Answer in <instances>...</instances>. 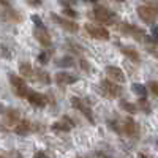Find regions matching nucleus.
I'll return each instance as SVG.
<instances>
[{"instance_id":"nucleus-32","label":"nucleus","mask_w":158,"mask_h":158,"mask_svg":"<svg viewBox=\"0 0 158 158\" xmlns=\"http://www.w3.org/2000/svg\"><path fill=\"white\" fill-rule=\"evenodd\" d=\"M43 155H46V153H43V152H38V153H35V156H43Z\"/></svg>"},{"instance_id":"nucleus-17","label":"nucleus","mask_w":158,"mask_h":158,"mask_svg":"<svg viewBox=\"0 0 158 158\" xmlns=\"http://www.w3.org/2000/svg\"><path fill=\"white\" fill-rule=\"evenodd\" d=\"M32 131V123H30V120H21L18 125H15V133L16 135H21V136H24V135H29Z\"/></svg>"},{"instance_id":"nucleus-4","label":"nucleus","mask_w":158,"mask_h":158,"mask_svg":"<svg viewBox=\"0 0 158 158\" xmlns=\"http://www.w3.org/2000/svg\"><path fill=\"white\" fill-rule=\"evenodd\" d=\"M101 90L104 92V95L109 98H118L123 94V89L120 87V84L112 81V79H103L101 81Z\"/></svg>"},{"instance_id":"nucleus-29","label":"nucleus","mask_w":158,"mask_h":158,"mask_svg":"<svg viewBox=\"0 0 158 158\" xmlns=\"http://www.w3.org/2000/svg\"><path fill=\"white\" fill-rule=\"evenodd\" d=\"M152 38H153L155 41L158 43V25H155V27L152 29Z\"/></svg>"},{"instance_id":"nucleus-12","label":"nucleus","mask_w":158,"mask_h":158,"mask_svg":"<svg viewBox=\"0 0 158 158\" xmlns=\"http://www.w3.org/2000/svg\"><path fill=\"white\" fill-rule=\"evenodd\" d=\"M106 74L109 79H112V81L118 82V84H123L127 81V76L125 73L118 68V67H112V65H109V67H106Z\"/></svg>"},{"instance_id":"nucleus-3","label":"nucleus","mask_w":158,"mask_h":158,"mask_svg":"<svg viewBox=\"0 0 158 158\" xmlns=\"http://www.w3.org/2000/svg\"><path fill=\"white\" fill-rule=\"evenodd\" d=\"M10 84H11L13 90H15V94L19 98H25V100H27V95H29L30 89L27 87V84H25V79L24 77H19L16 74H10Z\"/></svg>"},{"instance_id":"nucleus-21","label":"nucleus","mask_w":158,"mask_h":158,"mask_svg":"<svg viewBox=\"0 0 158 158\" xmlns=\"http://www.w3.org/2000/svg\"><path fill=\"white\" fill-rule=\"evenodd\" d=\"M120 108H122L125 112H128V114H136V112L139 111L138 104H133V103L125 101V100H120Z\"/></svg>"},{"instance_id":"nucleus-20","label":"nucleus","mask_w":158,"mask_h":158,"mask_svg":"<svg viewBox=\"0 0 158 158\" xmlns=\"http://www.w3.org/2000/svg\"><path fill=\"white\" fill-rule=\"evenodd\" d=\"M35 79L41 84H49L51 82V76L44 70H35Z\"/></svg>"},{"instance_id":"nucleus-22","label":"nucleus","mask_w":158,"mask_h":158,"mask_svg":"<svg viewBox=\"0 0 158 158\" xmlns=\"http://www.w3.org/2000/svg\"><path fill=\"white\" fill-rule=\"evenodd\" d=\"M131 90H133L139 98H146L147 97V87L142 85V84H133L131 85Z\"/></svg>"},{"instance_id":"nucleus-24","label":"nucleus","mask_w":158,"mask_h":158,"mask_svg":"<svg viewBox=\"0 0 158 158\" xmlns=\"http://www.w3.org/2000/svg\"><path fill=\"white\" fill-rule=\"evenodd\" d=\"M138 108H139V111H144V112H150V106H149V101H147V97L146 98H139V101H138Z\"/></svg>"},{"instance_id":"nucleus-35","label":"nucleus","mask_w":158,"mask_h":158,"mask_svg":"<svg viewBox=\"0 0 158 158\" xmlns=\"http://www.w3.org/2000/svg\"><path fill=\"white\" fill-rule=\"evenodd\" d=\"M156 144H158V141H156Z\"/></svg>"},{"instance_id":"nucleus-5","label":"nucleus","mask_w":158,"mask_h":158,"mask_svg":"<svg viewBox=\"0 0 158 158\" xmlns=\"http://www.w3.org/2000/svg\"><path fill=\"white\" fill-rule=\"evenodd\" d=\"M51 19L54 21L57 25H60L63 30H67V32H70V33H76V32L79 30V25H77V22L73 21V18L59 16V15H56V13H51Z\"/></svg>"},{"instance_id":"nucleus-28","label":"nucleus","mask_w":158,"mask_h":158,"mask_svg":"<svg viewBox=\"0 0 158 158\" xmlns=\"http://www.w3.org/2000/svg\"><path fill=\"white\" fill-rule=\"evenodd\" d=\"M79 63H81V67H82V70H84V71H90V65H89L84 59H81V62H79Z\"/></svg>"},{"instance_id":"nucleus-6","label":"nucleus","mask_w":158,"mask_h":158,"mask_svg":"<svg viewBox=\"0 0 158 158\" xmlns=\"http://www.w3.org/2000/svg\"><path fill=\"white\" fill-rule=\"evenodd\" d=\"M84 29L85 32L92 36V38H95V40H101V41H108L109 40V30L108 29H104L103 25H95V24H85L84 25Z\"/></svg>"},{"instance_id":"nucleus-33","label":"nucleus","mask_w":158,"mask_h":158,"mask_svg":"<svg viewBox=\"0 0 158 158\" xmlns=\"http://www.w3.org/2000/svg\"><path fill=\"white\" fill-rule=\"evenodd\" d=\"M89 2H92V3H97V2H98V0H89Z\"/></svg>"},{"instance_id":"nucleus-14","label":"nucleus","mask_w":158,"mask_h":158,"mask_svg":"<svg viewBox=\"0 0 158 158\" xmlns=\"http://www.w3.org/2000/svg\"><path fill=\"white\" fill-rule=\"evenodd\" d=\"M3 122L6 125H18L21 122V115H19V111L18 109H13V108H8L5 109L3 112Z\"/></svg>"},{"instance_id":"nucleus-31","label":"nucleus","mask_w":158,"mask_h":158,"mask_svg":"<svg viewBox=\"0 0 158 158\" xmlns=\"http://www.w3.org/2000/svg\"><path fill=\"white\" fill-rule=\"evenodd\" d=\"M32 19H33V22L38 25V27H41V25H43V22H41V18H40V16H36V15H35V16H32Z\"/></svg>"},{"instance_id":"nucleus-27","label":"nucleus","mask_w":158,"mask_h":158,"mask_svg":"<svg viewBox=\"0 0 158 158\" xmlns=\"http://www.w3.org/2000/svg\"><path fill=\"white\" fill-rule=\"evenodd\" d=\"M38 62L41 63V65H46V63L49 62V59H48V54H46V52H40V56H38Z\"/></svg>"},{"instance_id":"nucleus-18","label":"nucleus","mask_w":158,"mask_h":158,"mask_svg":"<svg viewBox=\"0 0 158 158\" xmlns=\"http://www.w3.org/2000/svg\"><path fill=\"white\" fill-rule=\"evenodd\" d=\"M19 73H21V76L25 77V79L35 77V70L32 68V65H30L29 62H22V63L19 65Z\"/></svg>"},{"instance_id":"nucleus-10","label":"nucleus","mask_w":158,"mask_h":158,"mask_svg":"<svg viewBox=\"0 0 158 158\" xmlns=\"http://www.w3.org/2000/svg\"><path fill=\"white\" fill-rule=\"evenodd\" d=\"M33 36H35V40L41 44L43 48H51L52 46V40H51V35L48 33V30L43 27H36L35 29V32H33Z\"/></svg>"},{"instance_id":"nucleus-26","label":"nucleus","mask_w":158,"mask_h":158,"mask_svg":"<svg viewBox=\"0 0 158 158\" xmlns=\"http://www.w3.org/2000/svg\"><path fill=\"white\" fill-rule=\"evenodd\" d=\"M149 90L152 92V95H155L156 98H158V82L156 81H149Z\"/></svg>"},{"instance_id":"nucleus-7","label":"nucleus","mask_w":158,"mask_h":158,"mask_svg":"<svg viewBox=\"0 0 158 158\" xmlns=\"http://www.w3.org/2000/svg\"><path fill=\"white\" fill-rule=\"evenodd\" d=\"M123 35H128V36H133L135 40H141V41H146L147 40V35L142 29L136 27V25H131V24H122L120 27H118Z\"/></svg>"},{"instance_id":"nucleus-16","label":"nucleus","mask_w":158,"mask_h":158,"mask_svg":"<svg viewBox=\"0 0 158 158\" xmlns=\"http://www.w3.org/2000/svg\"><path fill=\"white\" fill-rule=\"evenodd\" d=\"M54 79H56V82L60 84V85H63V84L70 85V84H74V82L77 81V77H76L74 74L68 73V71H59V73L54 76Z\"/></svg>"},{"instance_id":"nucleus-13","label":"nucleus","mask_w":158,"mask_h":158,"mask_svg":"<svg viewBox=\"0 0 158 158\" xmlns=\"http://www.w3.org/2000/svg\"><path fill=\"white\" fill-rule=\"evenodd\" d=\"M2 5H3V19L11 21V22H21L22 21V16L16 10H13L11 6H8L6 0H2Z\"/></svg>"},{"instance_id":"nucleus-1","label":"nucleus","mask_w":158,"mask_h":158,"mask_svg":"<svg viewBox=\"0 0 158 158\" xmlns=\"http://www.w3.org/2000/svg\"><path fill=\"white\" fill-rule=\"evenodd\" d=\"M92 15H94V19L97 22L104 24V25H112L117 21V15H115V13L111 11L109 8H106V6H101V5H95Z\"/></svg>"},{"instance_id":"nucleus-25","label":"nucleus","mask_w":158,"mask_h":158,"mask_svg":"<svg viewBox=\"0 0 158 158\" xmlns=\"http://www.w3.org/2000/svg\"><path fill=\"white\" fill-rule=\"evenodd\" d=\"M63 16H68V18H73V19H74V18L77 16V13H76L74 10H71L67 3H65V5H63Z\"/></svg>"},{"instance_id":"nucleus-30","label":"nucleus","mask_w":158,"mask_h":158,"mask_svg":"<svg viewBox=\"0 0 158 158\" xmlns=\"http://www.w3.org/2000/svg\"><path fill=\"white\" fill-rule=\"evenodd\" d=\"M147 49L153 54V57H156V59H158V48H156L155 44H152V48H149V46H147Z\"/></svg>"},{"instance_id":"nucleus-2","label":"nucleus","mask_w":158,"mask_h":158,"mask_svg":"<svg viewBox=\"0 0 158 158\" xmlns=\"http://www.w3.org/2000/svg\"><path fill=\"white\" fill-rule=\"evenodd\" d=\"M136 13H138L139 19L144 24H149V25L155 24L158 19V6H155V5H139Z\"/></svg>"},{"instance_id":"nucleus-15","label":"nucleus","mask_w":158,"mask_h":158,"mask_svg":"<svg viewBox=\"0 0 158 158\" xmlns=\"http://www.w3.org/2000/svg\"><path fill=\"white\" fill-rule=\"evenodd\" d=\"M74 125L76 123L71 120L68 115H63L60 120H57L54 125H52V130H54V131H62V133H63V131H70Z\"/></svg>"},{"instance_id":"nucleus-34","label":"nucleus","mask_w":158,"mask_h":158,"mask_svg":"<svg viewBox=\"0 0 158 158\" xmlns=\"http://www.w3.org/2000/svg\"><path fill=\"white\" fill-rule=\"evenodd\" d=\"M115 2H123V0H115Z\"/></svg>"},{"instance_id":"nucleus-8","label":"nucleus","mask_w":158,"mask_h":158,"mask_svg":"<svg viewBox=\"0 0 158 158\" xmlns=\"http://www.w3.org/2000/svg\"><path fill=\"white\" fill-rule=\"evenodd\" d=\"M122 135H125L128 138H138L139 136V125L136 123V120H133L131 117H127L122 123Z\"/></svg>"},{"instance_id":"nucleus-23","label":"nucleus","mask_w":158,"mask_h":158,"mask_svg":"<svg viewBox=\"0 0 158 158\" xmlns=\"http://www.w3.org/2000/svg\"><path fill=\"white\" fill-rule=\"evenodd\" d=\"M57 65L59 67H63V68H68V67H73L74 65V60H73V57H63V59H60V60H57Z\"/></svg>"},{"instance_id":"nucleus-9","label":"nucleus","mask_w":158,"mask_h":158,"mask_svg":"<svg viewBox=\"0 0 158 158\" xmlns=\"http://www.w3.org/2000/svg\"><path fill=\"white\" fill-rule=\"evenodd\" d=\"M71 104H73V108L77 109L79 112H81L85 118H89V122L90 123H95V117H94V112H92V109L87 106V104L81 100V98H71Z\"/></svg>"},{"instance_id":"nucleus-19","label":"nucleus","mask_w":158,"mask_h":158,"mask_svg":"<svg viewBox=\"0 0 158 158\" xmlns=\"http://www.w3.org/2000/svg\"><path fill=\"white\" fill-rule=\"evenodd\" d=\"M120 51H122V54H123L127 59H130L131 62H135V63H139V62H141L139 52H138L136 49H133V48H122Z\"/></svg>"},{"instance_id":"nucleus-11","label":"nucleus","mask_w":158,"mask_h":158,"mask_svg":"<svg viewBox=\"0 0 158 158\" xmlns=\"http://www.w3.org/2000/svg\"><path fill=\"white\" fill-rule=\"evenodd\" d=\"M27 101L32 104V106L41 109V108H44L46 104H48V97L43 95V94H40V92L30 90V92H29V95H27Z\"/></svg>"}]
</instances>
